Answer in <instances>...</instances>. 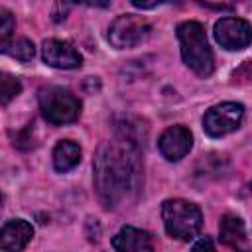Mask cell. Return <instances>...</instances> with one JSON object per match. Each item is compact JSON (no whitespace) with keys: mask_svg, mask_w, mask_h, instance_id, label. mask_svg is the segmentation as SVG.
<instances>
[{"mask_svg":"<svg viewBox=\"0 0 252 252\" xmlns=\"http://www.w3.org/2000/svg\"><path fill=\"white\" fill-rule=\"evenodd\" d=\"M201 248H215V244H213L209 238H201L199 242L193 244V250H201Z\"/></svg>","mask_w":252,"mask_h":252,"instance_id":"obj_21","label":"cell"},{"mask_svg":"<svg viewBox=\"0 0 252 252\" xmlns=\"http://www.w3.org/2000/svg\"><path fill=\"white\" fill-rule=\"evenodd\" d=\"M161 219L167 234L179 240L195 238L203 224L199 207L185 199H167L161 205Z\"/></svg>","mask_w":252,"mask_h":252,"instance_id":"obj_3","label":"cell"},{"mask_svg":"<svg viewBox=\"0 0 252 252\" xmlns=\"http://www.w3.org/2000/svg\"><path fill=\"white\" fill-rule=\"evenodd\" d=\"M152 32V26L146 18L134 16V14H124L118 16L110 28H108V41L116 49H126V47H136L142 43Z\"/></svg>","mask_w":252,"mask_h":252,"instance_id":"obj_5","label":"cell"},{"mask_svg":"<svg viewBox=\"0 0 252 252\" xmlns=\"http://www.w3.org/2000/svg\"><path fill=\"white\" fill-rule=\"evenodd\" d=\"M73 4H85V6H94V8H106L110 0H69Z\"/></svg>","mask_w":252,"mask_h":252,"instance_id":"obj_19","label":"cell"},{"mask_svg":"<svg viewBox=\"0 0 252 252\" xmlns=\"http://www.w3.org/2000/svg\"><path fill=\"white\" fill-rule=\"evenodd\" d=\"M215 39L228 51H238L250 43V24L242 18H222L215 24Z\"/></svg>","mask_w":252,"mask_h":252,"instance_id":"obj_7","label":"cell"},{"mask_svg":"<svg viewBox=\"0 0 252 252\" xmlns=\"http://www.w3.org/2000/svg\"><path fill=\"white\" fill-rule=\"evenodd\" d=\"M22 91V83L18 77L0 71V104H8Z\"/></svg>","mask_w":252,"mask_h":252,"instance_id":"obj_16","label":"cell"},{"mask_svg":"<svg viewBox=\"0 0 252 252\" xmlns=\"http://www.w3.org/2000/svg\"><path fill=\"white\" fill-rule=\"evenodd\" d=\"M33 236V226L24 219H12L0 228V248L6 252H18L28 246Z\"/></svg>","mask_w":252,"mask_h":252,"instance_id":"obj_10","label":"cell"},{"mask_svg":"<svg viewBox=\"0 0 252 252\" xmlns=\"http://www.w3.org/2000/svg\"><path fill=\"white\" fill-rule=\"evenodd\" d=\"M39 110L49 124L61 126L75 122L81 112V100L63 87H45L39 91Z\"/></svg>","mask_w":252,"mask_h":252,"instance_id":"obj_4","label":"cell"},{"mask_svg":"<svg viewBox=\"0 0 252 252\" xmlns=\"http://www.w3.org/2000/svg\"><path fill=\"white\" fill-rule=\"evenodd\" d=\"M228 169V159L224 156H219V154H209V156H203L195 167V175L197 177H220L224 171Z\"/></svg>","mask_w":252,"mask_h":252,"instance_id":"obj_14","label":"cell"},{"mask_svg":"<svg viewBox=\"0 0 252 252\" xmlns=\"http://www.w3.org/2000/svg\"><path fill=\"white\" fill-rule=\"evenodd\" d=\"M220 240L230 248H248V236L246 226L240 217L236 215H224L219 222Z\"/></svg>","mask_w":252,"mask_h":252,"instance_id":"obj_12","label":"cell"},{"mask_svg":"<svg viewBox=\"0 0 252 252\" xmlns=\"http://www.w3.org/2000/svg\"><path fill=\"white\" fill-rule=\"evenodd\" d=\"M6 51H8L12 57L20 59V61H32L33 55H35V47H33V43H32L30 39H26V37H20V39L12 41V43L8 45Z\"/></svg>","mask_w":252,"mask_h":252,"instance_id":"obj_18","label":"cell"},{"mask_svg":"<svg viewBox=\"0 0 252 252\" xmlns=\"http://www.w3.org/2000/svg\"><path fill=\"white\" fill-rule=\"evenodd\" d=\"M112 248L120 252H150L154 250V242H152L150 232L134 228V226H124L112 238Z\"/></svg>","mask_w":252,"mask_h":252,"instance_id":"obj_11","label":"cell"},{"mask_svg":"<svg viewBox=\"0 0 252 252\" xmlns=\"http://www.w3.org/2000/svg\"><path fill=\"white\" fill-rule=\"evenodd\" d=\"M138 146L116 140L106 142L94 156V189L106 209H114L138 193L142 185V161Z\"/></svg>","mask_w":252,"mask_h":252,"instance_id":"obj_1","label":"cell"},{"mask_svg":"<svg viewBox=\"0 0 252 252\" xmlns=\"http://www.w3.org/2000/svg\"><path fill=\"white\" fill-rule=\"evenodd\" d=\"M81 161V148L71 140H61L53 150V167L61 173L73 169Z\"/></svg>","mask_w":252,"mask_h":252,"instance_id":"obj_13","label":"cell"},{"mask_svg":"<svg viewBox=\"0 0 252 252\" xmlns=\"http://www.w3.org/2000/svg\"><path fill=\"white\" fill-rule=\"evenodd\" d=\"M161 0H132V4L136 6V8H142V10H148V8H154V6H158Z\"/></svg>","mask_w":252,"mask_h":252,"instance_id":"obj_20","label":"cell"},{"mask_svg":"<svg viewBox=\"0 0 252 252\" xmlns=\"http://www.w3.org/2000/svg\"><path fill=\"white\" fill-rule=\"evenodd\" d=\"M16 28V20L10 10L0 8V51H6L12 43V33Z\"/></svg>","mask_w":252,"mask_h":252,"instance_id":"obj_17","label":"cell"},{"mask_svg":"<svg viewBox=\"0 0 252 252\" xmlns=\"http://www.w3.org/2000/svg\"><path fill=\"white\" fill-rule=\"evenodd\" d=\"M116 134H118V140H124V142H130L138 148L144 146V138H146V132L142 134V126L138 120L134 118H122L116 122Z\"/></svg>","mask_w":252,"mask_h":252,"instance_id":"obj_15","label":"cell"},{"mask_svg":"<svg viewBox=\"0 0 252 252\" xmlns=\"http://www.w3.org/2000/svg\"><path fill=\"white\" fill-rule=\"evenodd\" d=\"M181 57L185 65L199 77H209L215 71V57L207 41L205 28L199 22H183L177 28Z\"/></svg>","mask_w":252,"mask_h":252,"instance_id":"obj_2","label":"cell"},{"mask_svg":"<svg viewBox=\"0 0 252 252\" xmlns=\"http://www.w3.org/2000/svg\"><path fill=\"white\" fill-rule=\"evenodd\" d=\"M0 207H2V193H0Z\"/></svg>","mask_w":252,"mask_h":252,"instance_id":"obj_22","label":"cell"},{"mask_svg":"<svg viewBox=\"0 0 252 252\" xmlns=\"http://www.w3.org/2000/svg\"><path fill=\"white\" fill-rule=\"evenodd\" d=\"M41 55H43V61L47 65L57 67V69H75L83 63L81 53L69 41H61V39L43 41Z\"/></svg>","mask_w":252,"mask_h":252,"instance_id":"obj_9","label":"cell"},{"mask_svg":"<svg viewBox=\"0 0 252 252\" xmlns=\"http://www.w3.org/2000/svg\"><path fill=\"white\" fill-rule=\"evenodd\" d=\"M191 146H193V136H191L189 128H185V126L167 128L159 136V142H158L161 156L169 161H179L181 158H185L189 154Z\"/></svg>","mask_w":252,"mask_h":252,"instance_id":"obj_8","label":"cell"},{"mask_svg":"<svg viewBox=\"0 0 252 252\" xmlns=\"http://www.w3.org/2000/svg\"><path fill=\"white\" fill-rule=\"evenodd\" d=\"M244 118V106L238 102H222L209 108L203 116V128L209 136L220 138L228 132H234Z\"/></svg>","mask_w":252,"mask_h":252,"instance_id":"obj_6","label":"cell"}]
</instances>
